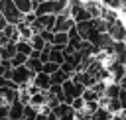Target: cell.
I'll return each instance as SVG.
<instances>
[{
  "mask_svg": "<svg viewBox=\"0 0 126 120\" xmlns=\"http://www.w3.org/2000/svg\"><path fill=\"white\" fill-rule=\"evenodd\" d=\"M85 102H96L98 100V94L93 90V89H85V92H83V96H81Z\"/></svg>",
  "mask_w": 126,
  "mask_h": 120,
  "instance_id": "cell-22",
  "label": "cell"
},
{
  "mask_svg": "<svg viewBox=\"0 0 126 120\" xmlns=\"http://www.w3.org/2000/svg\"><path fill=\"white\" fill-rule=\"evenodd\" d=\"M118 102H120V108H126V90H120V94H118Z\"/></svg>",
  "mask_w": 126,
  "mask_h": 120,
  "instance_id": "cell-26",
  "label": "cell"
},
{
  "mask_svg": "<svg viewBox=\"0 0 126 120\" xmlns=\"http://www.w3.org/2000/svg\"><path fill=\"white\" fill-rule=\"evenodd\" d=\"M110 73H112L114 81H116V83H120V81L126 77V65H122V63H118V61H114V63L110 65Z\"/></svg>",
  "mask_w": 126,
  "mask_h": 120,
  "instance_id": "cell-7",
  "label": "cell"
},
{
  "mask_svg": "<svg viewBox=\"0 0 126 120\" xmlns=\"http://www.w3.org/2000/svg\"><path fill=\"white\" fill-rule=\"evenodd\" d=\"M39 35L43 37V41H45V43H49V45H51V41H53V31H47V30H43Z\"/></svg>",
  "mask_w": 126,
  "mask_h": 120,
  "instance_id": "cell-24",
  "label": "cell"
},
{
  "mask_svg": "<svg viewBox=\"0 0 126 120\" xmlns=\"http://www.w3.org/2000/svg\"><path fill=\"white\" fill-rule=\"evenodd\" d=\"M16 30H18V33H20V39H26V41H30L32 39V28L26 24V22H22V24H18L16 26Z\"/></svg>",
  "mask_w": 126,
  "mask_h": 120,
  "instance_id": "cell-12",
  "label": "cell"
},
{
  "mask_svg": "<svg viewBox=\"0 0 126 120\" xmlns=\"http://www.w3.org/2000/svg\"><path fill=\"white\" fill-rule=\"evenodd\" d=\"M112 8H118V10H126V0H114Z\"/></svg>",
  "mask_w": 126,
  "mask_h": 120,
  "instance_id": "cell-27",
  "label": "cell"
},
{
  "mask_svg": "<svg viewBox=\"0 0 126 120\" xmlns=\"http://www.w3.org/2000/svg\"><path fill=\"white\" fill-rule=\"evenodd\" d=\"M30 104L32 106H45L47 104V92H43V90H39V92H35L32 98H30Z\"/></svg>",
  "mask_w": 126,
  "mask_h": 120,
  "instance_id": "cell-11",
  "label": "cell"
},
{
  "mask_svg": "<svg viewBox=\"0 0 126 120\" xmlns=\"http://www.w3.org/2000/svg\"><path fill=\"white\" fill-rule=\"evenodd\" d=\"M69 79H71V75L59 69V71H55V73L51 75V85H63V83L69 81Z\"/></svg>",
  "mask_w": 126,
  "mask_h": 120,
  "instance_id": "cell-13",
  "label": "cell"
},
{
  "mask_svg": "<svg viewBox=\"0 0 126 120\" xmlns=\"http://www.w3.org/2000/svg\"><path fill=\"white\" fill-rule=\"evenodd\" d=\"M120 89H122V90H126V77L120 81Z\"/></svg>",
  "mask_w": 126,
  "mask_h": 120,
  "instance_id": "cell-29",
  "label": "cell"
},
{
  "mask_svg": "<svg viewBox=\"0 0 126 120\" xmlns=\"http://www.w3.org/2000/svg\"><path fill=\"white\" fill-rule=\"evenodd\" d=\"M6 26H8V24H6V20H4V16H2V12H0V31H2Z\"/></svg>",
  "mask_w": 126,
  "mask_h": 120,
  "instance_id": "cell-28",
  "label": "cell"
},
{
  "mask_svg": "<svg viewBox=\"0 0 126 120\" xmlns=\"http://www.w3.org/2000/svg\"><path fill=\"white\" fill-rule=\"evenodd\" d=\"M16 51L22 53V55H26V57H30V53H32V45H30V41H26V39L16 41Z\"/></svg>",
  "mask_w": 126,
  "mask_h": 120,
  "instance_id": "cell-16",
  "label": "cell"
},
{
  "mask_svg": "<svg viewBox=\"0 0 126 120\" xmlns=\"http://www.w3.org/2000/svg\"><path fill=\"white\" fill-rule=\"evenodd\" d=\"M24 106L26 104H22L20 100L12 102L10 104V112H8V120H20V118H24Z\"/></svg>",
  "mask_w": 126,
  "mask_h": 120,
  "instance_id": "cell-6",
  "label": "cell"
},
{
  "mask_svg": "<svg viewBox=\"0 0 126 120\" xmlns=\"http://www.w3.org/2000/svg\"><path fill=\"white\" fill-rule=\"evenodd\" d=\"M51 45L63 51V49L69 45V35H67V33H63V31H59V33H53V41H51Z\"/></svg>",
  "mask_w": 126,
  "mask_h": 120,
  "instance_id": "cell-8",
  "label": "cell"
},
{
  "mask_svg": "<svg viewBox=\"0 0 126 120\" xmlns=\"http://www.w3.org/2000/svg\"><path fill=\"white\" fill-rule=\"evenodd\" d=\"M26 67L33 73V75H37V73H41V67H43V63L39 61V59H32V57H28V61H26Z\"/></svg>",
  "mask_w": 126,
  "mask_h": 120,
  "instance_id": "cell-17",
  "label": "cell"
},
{
  "mask_svg": "<svg viewBox=\"0 0 126 120\" xmlns=\"http://www.w3.org/2000/svg\"><path fill=\"white\" fill-rule=\"evenodd\" d=\"M0 12H2V16H4L8 26H18V24L24 22V14L16 8L14 0H2L0 2Z\"/></svg>",
  "mask_w": 126,
  "mask_h": 120,
  "instance_id": "cell-1",
  "label": "cell"
},
{
  "mask_svg": "<svg viewBox=\"0 0 126 120\" xmlns=\"http://www.w3.org/2000/svg\"><path fill=\"white\" fill-rule=\"evenodd\" d=\"M32 2H33V0H32Z\"/></svg>",
  "mask_w": 126,
  "mask_h": 120,
  "instance_id": "cell-36",
  "label": "cell"
},
{
  "mask_svg": "<svg viewBox=\"0 0 126 120\" xmlns=\"http://www.w3.org/2000/svg\"><path fill=\"white\" fill-rule=\"evenodd\" d=\"M51 112L55 114L57 120H75V114H77V112L73 110V106H71V104H65V102L57 104Z\"/></svg>",
  "mask_w": 126,
  "mask_h": 120,
  "instance_id": "cell-4",
  "label": "cell"
},
{
  "mask_svg": "<svg viewBox=\"0 0 126 120\" xmlns=\"http://www.w3.org/2000/svg\"><path fill=\"white\" fill-rule=\"evenodd\" d=\"M33 73L26 67V65H20V67H12V75H10V79L16 83V87L20 89V90H24V89H28L32 83H33Z\"/></svg>",
  "mask_w": 126,
  "mask_h": 120,
  "instance_id": "cell-2",
  "label": "cell"
},
{
  "mask_svg": "<svg viewBox=\"0 0 126 120\" xmlns=\"http://www.w3.org/2000/svg\"><path fill=\"white\" fill-rule=\"evenodd\" d=\"M16 53H18V51H16V43H8V45L0 47V61H2V59H4V61H10Z\"/></svg>",
  "mask_w": 126,
  "mask_h": 120,
  "instance_id": "cell-9",
  "label": "cell"
},
{
  "mask_svg": "<svg viewBox=\"0 0 126 120\" xmlns=\"http://www.w3.org/2000/svg\"><path fill=\"white\" fill-rule=\"evenodd\" d=\"M0 120H8V118H0Z\"/></svg>",
  "mask_w": 126,
  "mask_h": 120,
  "instance_id": "cell-32",
  "label": "cell"
},
{
  "mask_svg": "<svg viewBox=\"0 0 126 120\" xmlns=\"http://www.w3.org/2000/svg\"><path fill=\"white\" fill-rule=\"evenodd\" d=\"M0 2H2V0H0Z\"/></svg>",
  "mask_w": 126,
  "mask_h": 120,
  "instance_id": "cell-35",
  "label": "cell"
},
{
  "mask_svg": "<svg viewBox=\"0 0 126 120\" xmlns=\"http://www.w3.org/2000/svg\"><path fill=\"white\" fill-rule=\"evenodd\" d=\"M30 45H32V49H35V51H43V47H45L47 43L43 41V37H41L39 33H35V35H32V39H30Z\"/></svg>",
  "mask_w": 126,
  "mask_h": 120,
  "instance_id": "cell-15",
  "label": "cell"
},
{
  "mask_svg": "<svg viewBox=\"0 0 126 120\" xmlns=\"http://www.w3.org/2000/svg\"><path fill=\"white\" fill-rule=\"evenodd\" d=\"M104 24H106V33L112 39H116V41H124L126 39V28L120 24V20H116L114 16H106Z\"/></svg>",
  "mask_w": 126,
  "mask_h": 120,
  "instance_id": "cell-3",
  "label": "cell"
},
{
  "mask_svg": "<svg viewBox=\"0 0 126 120\" xmlns=\"http://www.w3.org/2000/svg\"><path fill=\"white\" fill-rule=\"evenodd\" d=\"M14 4H16V8L26 16V14H32L33 12V8H35V4L32 2V0H14Z\"/></svg>",
  "mask_w": 126,
  "mask_h": 120,
  "instance_id": "cell-10",
  "label": "cell"
},
{
  "mask_svg": "<svg viewBox=\"0 0 126 120\" xmlns=\"http://www.w3.org/2000/svg\"><path fill=\"white\" fill-rule=\"evenodd\" d=\"M124 43H126V39H124Z\"/></svg>",
  "mask_w": 126,
  "mask_h": 120,
  "instance_id": "cell-34",
  "label": "cell"
},
{
  "mask_svg": "<svg viewBox=\"0 0 126 120\" xmlns=\"http://www.w3.org/2000/svg\"><path fill=\"white\" fill-rule=\"evenodd\" d=\"M71 106H73V110L77 112V110H81V108H85V100H83V98H75V100L71 102Z\"/></svg>",
  "mask_w": 126,
  "mask_h": 120,
  "instance_id": "cell-25",
  "label": "cell"
},
{
  "mask_svg": "<svg viewBox=\"0 0 126 120\" xmlns=\"http://www.w3.org/2000/svg\"><path fill=\"white\" fill-rule=\"evenodd\" d=\"M55 71H59V65L57 63H53V61H47V63H43V67H41V73H45V75H53Z\"/></svg>",
  "mask_w": 126,
  "mask_h": 120,
  "instance_id": "cell-21",
  "label": "cell"
},
{
  "mask_svg": "<svg viewBox=\"0 0 126 120\" xmlns=\"http://www.w3.org/2000/svg\"><path fill=\"white\" fill-rule=\"evenodd\" d=\"M120 85L118 83H114V85H108L106 87V90H104V98H118V94H120Z\"/></svg>",
  "mask_w": 126,
  "mask_h": 120,
  "instance_id": "cell-18",
  "label": "cell"
},
{
  "mask_svg": "<svg viewBox=\"0 0 126 120\" xmlns=\"http://www.w3.org/2000/svg\"><path fill=\"white\" fill-rule=\"evenodd\" d=\"M33 87H37L39 90H43V92H47L49 90V87H51V77L49 75H45V73H37L35 77H33V83H32Z\"/></svg>",
  "mask_w": 126,
  "mask_h": 120,
  "instance_id": "cell-5",
  "label": "cell"
},
{
  "mask_svg": "<svg viewBox=\"0 0 126 120\" xmlns=\"http://www.w3.org/2000/svg\"><path fill=\"white\" fill-rule=\"evenodd\" d=\"M91 120H112V116H110V112L106 110V108H98L96 112H93L91 114Z\"/></svg>",
  "mask_w": 126,
  "mask_h": 120,
  "instance_id": "cell-19",
  "label": "cell"
},
{
  "mask_svg": "<svg viewBox=\"0 0 126 120\" xmlns=\"http://www.w3.org/2000/svg\"><path fill=\"white\" fill-rule=\"evenodd\" d=\"M102 2H104V4H108V6H112V4H114V0H102Z\"/></svg>",
  "mask_w": 126,
  "mask_h": 120,
  "instance_id": "cell-30",
  "label": "cell"
},
{
  "mask_svg": "<svg viewBox=\"0 0 126 120\" xmlns=\"http://www.w3.org/2000/svg\"><path fill=\"white\" fill-rule=\"evenodd\" d=\"M20 120H24V118H20Z\"/></svg>",
  "mask_w": 126,
  "mask_h": 120,
  "instance_id": "cell-33",
  "label": "cell"
},
{
  "mask_svg": "<svg viewBox=\"0 0 126 120\" xmlns=\"http://www.w3.org/2000/svg\"><path fill=\"white\" fill-rule=\"evenodd\" d=\"M33 2H35V4H39V2H45V0H33Z\"/></svg>",
  "mask_w": 126,
  "mask_h": 120,
  "instance_id": "cell-31",
  "label": "cell"
},
{
  "mask_svg": "<svg viewBox=\"0 0 126 120\" xmlns=\"http://www.w3.org/2000/svg\"><path fill=\"white\" fill-rule=\"evenodd\" d=\"M49 61H53V63H57V65L61 67V63L65 61V55H63V51L51 45V51H49Z\"/></svg>",
  "mask_w": 126,
  "mask_h": 120,
  "instance_id": "cell-14",
  "label": "cell"
},
{
  "mask_svg": "<svg viewBox=\"0 0 126 120\" xmlns=\"http://www.w3.org/2000/svg\"><path fill=\"white\" fill-rule=\"evenodd\" d=\"M26 61H28V57H26V55H22V53H16V55L10 59L12 67H20V65H26Z\"/></svg>",
  "mask_w": 126,
  "mask_h": 120,
  "instance_id": "cell-23",
  "label": "cell"
},
{
  "mask_svg": "<svg viewBox=\"0 0 126 120\" xmlns=\"http://www.w3.org/2000/svg\"><path fill=\"white\" fill-rule=\"evenodd\" d=\"M10 75H12V63L10 61H0V77H4V79H10Z\"/></svg>",
  "mask_w": 126,
  "mask_h": 120,
  "instance_id": "cell-20",
  "label": "cell"
}]
</instances>
